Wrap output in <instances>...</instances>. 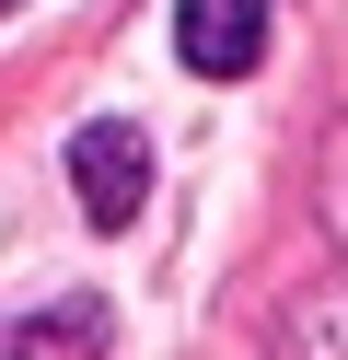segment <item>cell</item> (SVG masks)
I'll return each mask as SVG.
<instances>
[{
  "instance_id": "obj_1",
  "label": "cell",
  "mask_w": 348,
  "mask_h": 360,
  "mask_svg": "<svg viewBox=\"0 0 348 360\" xmlns=\"http://www.w3.org/2000/svg\"><path fill=\"white\" fill-rule=\"evenodd\" d=\"M70 186H82L93 221H128L139 198H151V140H139V128H116V117L70 128Z\"/></svg>"
},
{
  "instance_id": "obj_2",
  "label": "cell",
  "mask_w": 348,
  "mask_h": 360,
  "mask_svg": "<svg viewBox=\"0 0 348 360\" xmlns=\"http://www.w3.org/2000/svg\"><path fill=\"white\" fill-rule=\"evenodd\" d=\"M174 47H186V70L244 82L267 58V0H174Z\"/></svg>"
},
{
  "instance_id": "obj_3",
  "label": "cell",
  "mask_w": 348,
  "mask_h": 360,
  "mask_svg": "<svg viewBox=\"0 0 348 360\" xmlns=\"http://www.w3.org/2000/svg\"><path fill=\"white\" fill-rule=\"evenodd\" d=\"M0 12H12V0H0Z\"/></svg>"
}]
</instances>
